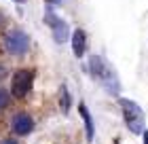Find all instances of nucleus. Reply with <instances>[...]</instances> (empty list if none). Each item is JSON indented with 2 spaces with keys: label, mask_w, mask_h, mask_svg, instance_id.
<instances>
[{
  "label": "nucleus",
  "mask_w": 148,
  "mask_h": 144,
  "mask_svg": "<svg viewBox=\"0 0 148 144\" xmlns=\"http://www.w3.org/2000/svg\"><path fill=\"white\" fill-rule=\"evenodd\" d=\"M72 51H74V55H76L78 59H83L85 57V51H87V34L85 30H74L72 32Z\"/></svg>",
  "instance_id": "423d86ee"
},
{
  "label": "nucleus",
  "mask_w": 148,
  "mask_h": 144,
  "mask_svg": "<svg viewBox=\"0 0 148 144\" xmlns=\"http://www.w3.org/2000/svg\"><path fill=\"white\" fill-rule=\"evenodd\" d=\"M142 136H144V144H148V132H144Z\"/></svg>",
  "instance_id": "f8f14e48"
},
{
  "label": "nucleus",
  "mask_w": 148,
  "mask_h": 144,
  "mask_svg": "<svg viewBox=\"0 0 148 144\" xmlns=\"http://www.w3.org/2000/svg\"><path fill=\"white\" fill-rule=\"evenodd\" d=\"M78 112H80V116H83V121H85V132H87V140H93L95 138V125H93V116H91V112L87 110V106L80 102L78 104Z\"/></svg>",
  "instance_id": "6e6552de"
},
{
  "label": "nucleus",
  "mask_w": 148,
  "mask_h": 144,
  "mask_svg": "<svg viewBox=\"0 0 148 144\" xmlns=\"http://www.w3.org/2000/svg\"><path fill=\"white\" fill-rule=\"evenodd\" d=\"M119 106H121V112H123V121L127 129H129L131 134H144L146 132V119H144V110L140 108L133 100H127V98H121L119 100Z\"/></svg>",
  "instance_id": "f257e3e1"
},
{
  "label": "nucleus",
  "mask_w": 148,
  "mask_h": 144,
  "mask_svg": "<svg viewBox=\"0 0 148 144\" xmlns=\"http://www.w3.org/2000/svg\"><path fill=\"white\" fill-rule=\"evenodd\" d=\"M15 2H23V0H15Z\"/></svg>",
  "instance_id": "ddd939ff"
},
{
  "label": "nucleus",
  "mask_w": 148,
  "mask_h": 144,
  "mask_svg": "<svg viewBox=\"0 0 148 144\" xmlns=\"http://www.w3.org/2000/svg\"><path fill=\"white\" fill-rule=\"evenodd\" d=\"M108 68H110V66L106 64L99 55H91V57H89V68H87V70H89V74H91L95 81H102L104 74L108 72Z\"/></svg>",
  "instance_id": "0eeeda50"
},
{
  "label": "nucleus",
  "mask_w": 148,
  "mask_h": 144,
  "mask_svg": "<svg viewBox=\"0 0 148 144\" xmlns=\"http://www.w3.org/2000/svg\"><path fill=\"white\" fill-rule=\"evenodd\" d=\"M32 129H34V121H32L30 114L19 112V114L13 116V132L17 136H25V134H30Z\"/></svg>",
  "instance_id": "39448f33"
},
{
  "label": "nucleus",
  "mask_w": 148,
  "mask_h": 144,
  "mask_svg": "<svg viewBox=\"0 0 148 144\" xmlns=\"http://www.w3.org/2000/svg\"><path fill=\"white\" fill-rule=\"evenodd\" d=\"M6 102H9V93H6V89H0V108L6 106Z\"/></svg>",
  "instance_id": "9d476101"
},
{
  "label": "nucleus",
  "mask_w": 148,
  "mask_h": 144,
  "mask_svg": "<svg viewBox=\"0 0 148 144\" xmlns=\"http://www.w3.org/2000/svg\"><path fill=\"white\" fill-rule=\"evenodd\" d=\"M6 49L13 55H25L30 49V36L21 30H15L6 36Z\"/></svg>",
  "instance_id": "7ed1b4c3"
},
{
  "label": "nucleus",
  "mask_w": 148,
  "mask_h": 144,
  "mask_svg": "<svg viewBox=\"0 0 148 144\" xmlns=\"http://www.w3.org/2000/svg\"><path fill=\"white\" fill-rule=\"evenodd\" d=\"M59 104H62V110L68 114V110H70V93H68V87L66 85L59 87Z\"/></svg>",
  "instance_id": "1a4fd4ad"
},
{
  "label": "nucleus",
  "mask_w": 148,
  "mask_h": 144,
  "mask_svg": "<svg viewBox=\"0 0 148 144\" xmlns=\"http://www.w3.org/2000/svg\"><path fill=\"white\" fill-rule=\"evenodd\" d=\"M47 23H49L51 30H53V40H55V43L62 45V43H66V40L70 38V28H68V23H66L64 19L55 17L51 9L47 11Z\"/></svg>",
  "instance_id": "20e7f679"
},
{
  "label": "nucleus",
  "mask_w": 148,
  "mask_h": 144,
  "mask_svg": "<svg viewBox=\"0 0 148 144\" xmlns=\"http://www.w3.org/2000/svg\"><path fill=\"white\" fill-rule=\"evenodd\" d=\"M32 83H34V70H17L15 76H13V95L15 98H23V95L30 93Z\"/></svg>",
  "instance_id": "f03ea898"
},
{
  "label": "nucleus",
  "mask_w": 148,
  "mask_h": 144,
  "mask_svg": "<svg viewBox=\"0 0 148 144\" xmlns=\"http://www.w3.org/2000/svg\"><path fill=\"white\" fill-rule=\"evenodd\" d=\"M0 144H17V142H15V140H2Z\"/></svg>",
  "instance_id": "9b49d317"
}]
</instances>
